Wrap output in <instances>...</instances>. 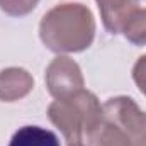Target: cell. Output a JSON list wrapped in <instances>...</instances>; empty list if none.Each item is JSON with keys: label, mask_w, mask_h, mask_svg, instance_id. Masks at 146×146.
Returning a JSON list of instances; mask_svg holds the SVG:
<instances>
[{"label": "cell", "mask_w": 146, "mask_h": 146, "mask_svg": "<svg viewBox=\"0 0 146 146\" xmlns=\"http://www.w3.org/2000/svg\"><path fill=\"white\" fill-rule=\"evenodd\" d=\"M39 37L54 53H80L94 42V14L83 3H60L41 19Z\"/></svg>", "instance_id": "obj_1"}, {"label": "cell", "mask_w": 146, "mask_h": 146, "mask_svg": "<svg viewBox=\"0 0 146 146\" xmlns=\"http://www.w3.org/2000/svg\"><path fill=\"white\" fill-rule=\"evenodd\" d=\"M48 115L65 136L66 146H85L90 133L104 117V107L92 92L80 90L68 99L54 100L48 107Z\"/></svg>", "instance_id": "obj_2"}, {"label": "cell", "mask_w": 146, "mask_h": 146, "mask_svg": "<svg viewBox=\"0 0 146 146\" xmlns=\"http://www.w3.org/2000/svg\"><path fill=\"white\" fill-rule=\"evenodd\" d=\"M102 107L104 115L126 131L131 146H146V112L139 109L133 99H109Z\"/></svg>", "instance_id": "obj_3"}, {"label": "cell", "mask_w": 146, "mask_h": 146, "mask_svg": "<svg viewBox=\"0 0 146 146\" xmlns=\"http://www.w3.org/2000/svg\"><path fill=\"white\" fill-rule=\"evenodd\" d=\"M83 75L80 66L68 56L54 58L46 70V87L56 100L68 99L83 90Z\"/></svg>", "instance_id": "obj_4"}, {"label": "cell", "mask_w": 146, "mask_h": 146, "mask_svg": "<svg viewBox=\"0 0 146 146\" xmlns=\"http://www.w3.org/2000/svg\"><path fill=\"white\" fill-rule=\"evenodd\" d=\"M34 88V78L24 68H5L0 72V102L24 99Z\"/></svg>", "instance_id": "obj_5"}, {"label": "cell", "mask_w": 146, "mask_h": 146, "mask_svg": "<svg viewBox=\"0 0 146 146\" xmlns=\"http://www.w3.org/2000/svg\"><path fill=\"white\" fill-rule=\"evenodd\" d=\"M100 10L102 22L106 29L112 34H117L122 31L124 22L131 15V12L136 7V0H95Z\"/></svg>", "instance_id": "obj_6"}, {"label": "cell", "mask_w": 146, "mask_h": 146, "mask_svg": "<svg viewBox=\"0 0 146 146\" xmlns=\"http://www.w3.org/2000/svg\"><path fill=\"white\" fill-rule=\"evenodd\" d=\"M85 146H131L126 131L106 115L90 133Z\"/></svg>", "instance_id": "obj_7"}, {"label": "cell", "mask_w": 146, "mask_h": 146, "mask_svg": "<svg viewBox=\"0 0 146 146\" xmlns=\"http://www.w3.org/2000/svg\"><path fill=\"white\" fill-rule=\"evenodd\" d=\"M9 146H60L58 136L39 126H24L12 136Z\"/></svg>", "instance_id": "obj_8"}, {"label": "cell", "mask_w": 146, "mask_h": 146, "mask_svg": "<svg viewBox=\"0 0 146 146\" xmlns=\"http://www.w3.org/2000/svg\"><path fill=\"white\" fill-rule=\"evenodd\" d=\"M124 37L138 46H146V9H134L121 31Z\"/></svg>", "instance_id": "obj_9"}, {"label": "cell", "mask_w": 146, "mask_h": 146, "mask_svg": "<svg viewBox=\"0 0 146 146\" xmlns=\"http://www.w3.org/2000/svg\"><path fill=\"white\" fill-rule=\"evenodd\" d=\"M37 3L39 0H0V9L7 15L22 17V15L31 14Z\"/></svg>", "instance_id": "obj_10"}, {"label": "cell", "mask_w": 146, "mask_h": 146, "mask_svg": "<svg viewBox=\"0 0 146 146\" xmlns=\"http://www.w3.org/2000/svg\"><path fill=\"white\" fill-rule=\"evenodd\" d=\"M133 78H134L138 88L146 95V54L136 61V65L133 68Z\"/></svg>", "instance_id": "obj_11"}]
</instances>
